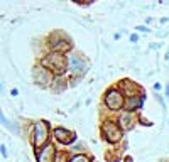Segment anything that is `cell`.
Here are the masks:
<instances>
[{"label":"cell","instance_id":"cell-7","mask_svg":"<svg viewBox=\"0 0 169 162\" xmlns=\"http://www.w3.org/2000/svg\"><path fill=\"white\" fill-rule=\"evenodd\" d=\"M54 80H56V76L49 71L47 68H44V66L39 64V63L34 64V68H32V81H34L39 88H42V90L51 88Z\"/></svg>","mask_w":169,"mask_h":162},{"label":"cell","instance_id":"cell-6","mask_svg":"<svg viewBox=\"0 0 169 162\" xmlns=\"http://www.w3.org/2000/svg\"><path fill=\"white\" fill-rule=\"evenodd\" d=\"M103 106L110 111H123V103H125V95L117 85L110 86L103 93Z\"/></svg>","mask_w":169,"mask_h":162},{"label":"cell","instance_id":"cell-13","mask_svg":"<svg viewBox=\"0 0 169 162\" xmlns=\"http://www.w3.org/2000/svg\"><path fill=\"white\" fill-rule=\"evenodd\" d=\"M68 88V80H66L64 76H57L56 80H54V83L51 85V90L52 93H63V91Z\"/></svg>","mask_w":169,"mask_h":162},{"label":"cell","instance_id":"cell-22","mask_svg":"<svg viewBox=\"0 0 169 162\" xmlns=\"http://www.w3.org/2000/svg\"><path fill=\"white\" fill-rule=\"evenodd\" d=\"M125 162H134V160H132V157H127V159H125Z\"/></svg>","mask_w":169,"mask_h":162},{"label":"cell","instance_id":"cell-4","mask_svg":"<svg viewBox=\"0 0 169 162\" xmlns=\"http://www.w3.org/2000/svg\"><path fill=\"white\" fill-rule=\"evenodd\" d=\"M49 137H51V123L47 120H37L32 123L31 130V144L34 150H39L44 145L49 144Z\"/></svg>","mask_w":169,"mask_h":162},{"label":"cell","instance_id":"cell-17","mask_svg":"<svg viewBox=\"0 0 169 162\" xmlns=\"http://www.w3.org/2000/svg\"><path fill=\"white\" fill-rule=\"evenodd\" d=\"M135 29H137V31H141V32H151V29L146 27V26H137Z\"/></svg>","mask_w":169,"mask_h":162},{"label":"cell","instance_id":"cell-16","mask_svg":"<svg viewBox=\"0 0 169 162\" xmlns=\"http://www.w3.org/2000/svg\"><path fill=\"white\" fill-rule=\"evenodd\" d=\"M0 152H2V157H3V159H7V155H9V154H7V147H5V144L0 145Z\"/></svg>","mask_w":169,"mask_h":162},{"label":"cell","instance_id":"cell-11","mask_svg":"<svg viewBox=\"0 0 169 162\" xmlns=\"http://www.w3.org/2000/svg\"><path fill=\"white\" fill-rule=\"evenodd\" d=\"M56 154H57L56 145L52 142H49L47 145H44L42 149L36 150V159H37V162H54Z\"/></svg>","mask_w":169,"mask_h":162},{"label":"cell","instance_id":"cell-10","mask_svg":"<svg viewBox=\"0 0 169 162\" xmlns=\"http://www.w3.org/2000/svg\"><path fill=\"white\" fill-rule=\"evenodd\" d=\"M117 123L120 125V128L123 130V134L125 132H130V130H134L135 125L139 123V117L135 113H127V111H122L120 115H118V118H117Z\"/></svg>","mask_w":169,"mask_h":162},{"label":"cell","instance_id":"cell-21","mask_svg":"<svg viewBox=\"0 0 169 162\" xmlns=\"http://www.w3.org/2000/svg\"><path fill=\"white\" fill-rule=\"evenodd\" d=\"M166 96H169V85L166 86Z\"/></svg>","mask_w":169,"mask_h":162},{"label":"cell","instance_id":"cell-19","mask_svg":"<svg viewBox=\"0 0 169 162\" xmlns=\"http://www.w3.org/2000/svg\"><path fill=\"white\" fill-rule=\"evenodd\" d=\"M10 95H12V96H17V95H19V90H17V88H12V90H10Z\"/></svg>","mask_w":169,"mask_h":162},{"label":"cell","instance_id":"cell-12","mask_svg":"<svg viewBox=\"0 0 169 162\" xmlns=\"http://www.w3.org/2000/svg\"><path fill=\"white\" fill-rule=\"evenodd\" d=\"M144 101H146V93L144 95H137V96H129L125 98V103H123V111L127 113H135L144 106Z\"/></svg>","mask_w":169,"mask_h":162},{"label":"cell","instance_id":"cell-15","mask_svg":"<svg viewBox=\"0 0 169 162\" xmlns=\"http://www.w3.org/2000/svg\"><path fill=\"white\" fill-rule=\"evenodd\" d=\"M69 160H71V154L68 150H57L54 162H69Z\"/></svg>","mask_w":169,"mask_h":162},{"label":"cell","instance_id":"cell-18","mask_svg":"<svg viewBox=\"0 0 169 162\" xmlns=\"http://www.w3.org/2000/svg\"><path fill=\"white\" fill-rule=\"evenodd\" d=\"M129 39H130V42H137V41H139V36H137V34H130Z\"/></svg>","mask_w":169,"mask_h":162},{"label":"cell","instance_id":"cell-9","mask_svg":"<svg viewBox=\"0 0 169 162\" xmlns=\"http://www.w3.org/2000/svg\"><path fill=\"white\" fill-rule=\"evenodd\" d=\"M117 86L123 91V95H125V98L129 96H137V95H144L146 91H144L141 86L137 85L135 81L129 80V78H125V80H120L117 83Z\"/></svg>","mask_w":169,"mask_h":162},{"label":"cell","instance_id":"cell-3","mask_svg":"<svg viewBox=\"0 0 169 162\" xmlns=\"http://www.w3.org/2000/svg\"><path fill=\"white\" fill-rule=\"evenodd\" d=\"M68 61H69V78H71V85H76L78 80L85 76L90 69V61L86 59L83 54L73 51L68 54Z\"/></svg>","mask_w":169,"mask_h":162},{"label":"cell","instance_id":"cell-23","mask_svg":"<svg viewBox=\"0 0 169 162\" xmlns=\"http://www.w3.org/2000/svg\"><path fill=\"white\" fill-rule=\"evenodd\" d=\"M166 59H169V52H167V54H166Z\"/></svg>","mask_w":169,"mask_h":162},{"label":"cell","instance_id":"cell-5","mask_svg":"<svg viewBox=\"0 0 169 162\" xmlns=\"http://www.w3.org/2000/svg\"><path fill=\"white\" fill-rule=\"evenodd\" d=\"M100 134H102V139L110 145L120 144L123 139V130L117 123V120H112V118H107L100 123Z\"/></svg>","mask_w":169,"mask_h":162},{"label":"cell","instance_id":"cell-8","mask_svg":"<svg viewBox=\"0 0 169 162\" xmlns=\"http://www.w3.org/2000/svg\"><path fill=\"white\" fill-rule=\"evenodd\" d=\"M52 137H54L56 142H59L61 145H66V147L75 144L78 140V135L75 132L68 130V128H64V127H56L54 130H52Z\"/></svg>","mask_w":169,"mask_h":162},{"label":"cell","instance_id":"cell-20","mask_svg":"<svg viewBox=\"0 0 169 162\" xmlns=\"http://www.w3.org/2000/svg\"><path fill=\"white\" fill-rule=\"evenodd\" d=\"M161 88H162V86H161V83H156V85H154V91H156V93H157Z\"/></svg>","mask_w":169,"mask_h":162},{"label":"cell","instance_id":"cell-14","mask_svg":"<svg viewBox=\"0 0 169 162\" xmlns=\"http://www.w3.org/2000/svg\"><path fill=\"white\" fill-rule=\"evenodd\" d=\"M69 162H93V159L90 155H86V154L81 152V154H73Z\"/></svg>","mask_w":169,"mask_h":162},{"label":"cell","instance_id":"cell-2","mask_svg":"<svg viewBox=\"0 0 169 162\" xmlns=\"http://www.w3.org/2000/svg\"><path fill=\"white\" fill-rule=\"evenodd\" d=\"M46 47H47V52L69 54L73 52V41L66 32L56 29V31L49 32V36L46 37Z\"/></svg>","mask_w":169,"mask_h":162},{"label":"cell","instance_id":"cell-1","mask_svg":"<svg viewBox=\"0 0 169 162\" xmlns=\"http://www.w3.org/2000/svg\"><path fill=\"white\" fill-rule=\"evenodd\" d=\"M39 64H42L44 68H47L56 78L64 76L66 73H69L68 54H63V52H46L39 59Z\"/></svg>","mask_w":169,"mask_h":162}]
</instances>
